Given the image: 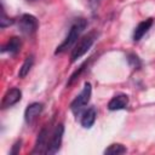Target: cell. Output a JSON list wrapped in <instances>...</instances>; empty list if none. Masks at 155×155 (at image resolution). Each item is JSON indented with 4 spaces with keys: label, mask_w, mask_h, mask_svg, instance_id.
Segmentation results:
<instances>
[{
    "label": "cell",
    "mask_w": 155,
    "mask_h": 155,
    "mask_svg": "<svg viewBox=\"0 0 155 155\" xmlns=\"http://www.w3.org/2000/svg\"><path fill=\"white\" fill-rule=\"evenodd\" d=\"M86 25H87L86 19H84V18L76 19V21L71 24V27H70V29H69V33H68V35L65 36V39L62 41V44H61L59 46H57V48H56V51H54V54L63 53V52H65L68 48L73 47V46L78 42V40L80 39V35H81V33L85 30Z\"/></svg>",
    "instance_id": "cell-1"
},
{
    "label": "cell",
    "mask_w": 155,
    "mask_h": 155,
    "mask_svg": "<svg viewBox=\"0 0 155 155\" xmlns=\"http://www.w3.org/2000/svg\"><path fill=\"white\" fill-rule=\"evenodd\" d=\"M97 39V34L94 31H91L88 33L87 35H84L82 38H80L78 40V42L75 44L73 51H71V54H70V63H74L76 62L79 58H81L84 54L87 53V51L92 47V45L94 44Z\"/></svg>",
    "instance_id": "cell-2"
},
{
    "label": "cell",
    "mask_w": 155,
    "mask_h": 155,
    "mask_svg": "<svg viewBox=\"0 0 155 155\" xmlns=\"http://www.w3.org/2000/svg\"><path fill=\"white\" fill-rule=\"evenodd\" d=\"M91 94H92V86L90 82H85L81 92L70 103V110L73 111L74 115H79L82 113L84 108L88 104V102L91 99Z\"/></svg>",
    "instance_id": "cell-3"
},
{
    "label": "cell",
    "mask_w": 155,
    "mask_h": 155,
    "mask_svg": "<svg viewBox=\"0 0 155 155\" xmlns=\"http://www.w3.org/2000/svg\"><path fill=\"white\" fill-rule=\"evenodd\" d=\"M17 27H18V29L22 34L30 36L38 30L39 22L36 19V17H34L33 15L24 13L17 19Z\"/></svg>",
    "instance_id": "cell-4"
},
{
    "label": "cell",
    "mask_w": 155,
    "mask_h": 155,
    "mask_svg": "<svg viewBox=\"0 0 155 155\" xmlns=\"http://www.w3.org/2000/svg\"><path fill=\"white\" fill-rule=\"evenodd\" d=\"M63 133H64V126L62 124L57 125L52 136H51V139L47 144V149H46V154L48 155H53L59 151L61 149V145H62V140H63Z\"/></svg>",
    "instance_id": "cell-5"
},
{
    "label": "cell",
    "mask_w": 155,
    "mask_h": 155,
    "mask_svg": "<svg viewBox=\"0 0 155 155\" xmlns=\"http://www.w3.org/2000/svg\"><path fill=\"white\" fill-rule=\"evenodd\" d=\"M22 98V91L17 87H13V88H10L2 97V101H1V108L2 109H6V108H10L12 105H15L16 103H18Z\"/></svg>",
    "instance_id": "cell-6"
},
{
    "label": "cell",
    "mask_w": 155,
    "mask_h": 155,
    "mask_svg": "<svg viewBox=\"0 0 155 155\" xmlns=\"http://www.w3.org/2000/svg\"><path fill=\"white\" fill-rule=\"evenodd\" d=\"M128 96L125 94V93H119V94H115L108 103V109L110 111H115V110H122L125 108H127L128 105Z\"/></svg>",
    "instance_id": "cell-7"
},
{
    "label": "cell",
    "mask_w": 155,
    "mask_h": 155,
    "mask_svg": "<svg viewBox=\"0 0 155 155\" xmlns=\"http://www.w3.org/2000/svg\"><path fill=\"white\" fill-rule=\"evenodd\" d=\"M47 137H48V131L46 127H44L38 134V138H36V142H35L31 154H44V153L46 154V149H47V144H48Z\"/></svg>",
    "instance_id": "cell-8"
},
{
    "label": "cell",
    "mask_w": 155,
    "mask_h": 155,
    "mask_svg": "<svg viewBox=\"0 0 155 155\" xmlns=\"http://www.w3.org/2000/svg\"><path fill=\"white\" fill-rule=\"evenodd\" d=\"M44 109V105L42 103H39V102H34L31 104H29L25 110H24V120L27 124H31L42 111Z\"/></svg>",
    "instance_id": "cell-9"
},
{
    "label": "cell",
    "mask_w": 155,
    "mask_h": 155,
    "mask_svg": "<svg viewBox=\"0 0 155 155\" xmlns=\"http://www.w3.org/2000/svg\"><path fill=\"white\" fill-rule=\"evenodd\" d=\"M22 46V40L18 36H12L1 47V52L2 53H10V54H16L19 52Z\"/></svg>",
    "instance_id": "cell-10"
},
{
    "label": "cell",
    "mask_w": 155,
    "mask_h": 155,
    "mask_svg": "<svg viewBox=\"0 0 155 155\" xmlns=\"http://www.w3.org/2000/svg\"><path fill=\"white\" fill-rule=\"evenodd\" d=\"M96 117H97V110L93 107H91L81 113L80 124L84 128H91L96 121Z\"/></svg>",
    "instance_id": "cell-11"
},
{
    "label": "cell",
    "mask_w": 155,
    "mask_h": 155,
    "mask_svg": "<svg viewBox=\"0 0 155 155\" xmlns=\"http://www.w3.org/2000/svg\"><path fill=\"white\" fill-rule=\"evenodd\" d=\"M153 23H154L153 18H148V19L138 23V25L134 28V31H133V41H139L148 33V30L151 28Z\"/></svg>",
    "instance_id": "cell-12"
},
{
    "label": "cell",
    "mask_w": 155,
    "mask_h": 155,
    "mask_svg": "<svg viewBox=\"0 0 155 155\" xmlns=\"http://www.w3.org/2000/svg\"><path fill=\"white\" fill-rule=\"evenodd\" d=\"M33 64H34V57L30 54V56H28V57L24 59L23 64L21 65L19 71H18V76H19L21 79L25 78V76L29 74V71H30V69H31Z\"/></svg>",
    "instance_id": "cell-13"
},
{
    "label": "cell",
    "mask_w": 155,
    "mask_h": 155,
    "mask_svg": "<svg viewBox=\"0 0 155 155\" xmlns=\"http://www.w3.org/2000/svg\"><path fill=\"white\" fill-rule=\"evenodd\" d=\"M127 151L126 147L120 144V143H114V144H110L105 150H104V154H108V155H120V154H125Z\"/></svg>",
    "instance_id": "cell-14"
},
{
    "label": "cell",
    "mask_w": 155,
    "mask_h": 155,
    "mask_svg": "<svg viewBox=\"0 0 155 155\" xmlns=\"http://www.w3.org/2000/svg\"><path fill=\"white\" fill-rule=\"evenodd\" d=\"M127 61H128L130 65H131L133 69H138V68H140V65H142L140 59H139L138 56H136L134 53H130V54L127 56Z\"/></svg>",
    "instance_id": "cell-15"
},
{
    "label": "cell",
    "mask_w": 155,
    "mask_h": 155,
    "mask_svg": "<svg viewBox=\"0 0 155 155\" xmlns=\"http://www.w3.org/2000/svg\"><path fill=\"white\" fill-rule=\"evenodd\" d=\"M13 22H15L13 19H11L10 17L6 16L5 10H4V6H2V8H1V18H0V27L1 28H6V27L13 24Z\"/></svg>",
    "instance_id": "cell-16"
},
{
    "label": "cell",
    "mask_w": 155,
    "mask_h": 155,
    "mask_svg": "<svg viewBox=\"0 0 155 155\" xmlns=\"http://www.w3.org/2000/svg\"><path fill=\"white\" fill-rule=\"evenodd\" d=\"M21 145H22V140L18 139V140L12 145V149L10 150V154H11V155H16V154H18V153H19V149H21Z\"/></svg>",
    "instance_id": "cell-17"
},
{
    "label": "cell",
    "mask_w": 155,
    "mask_h": 155,
    "mask_svg": "<svg viewBox=\"0 0 155 155\" xmlns=\"http://www.w3.org/2000/svg\"><path fill=\"white\" fill-rule=\"evenodd\" d=\"M28 2H35V1H39V0H27Z\"/></svg>",
    "instance_id": "cell-18"
}]
</instances>
